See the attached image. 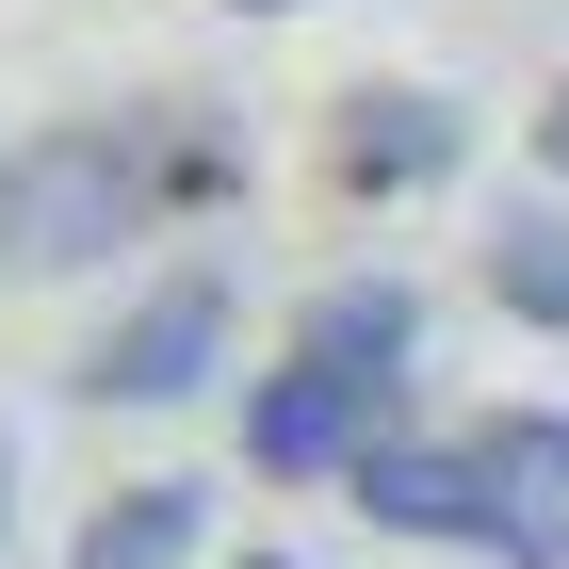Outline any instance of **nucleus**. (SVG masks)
Listing matches in <instances>:
<instances>
[{
	"instance_id": "obj_1",
	"label": "nucleus",
	"mask_w": 569,
	"mask_h": 569,
	"mask_svg": "<svg viewBox=\"0 0 569 569\" xmlns=\"http://www.w3.org/2000/svg\"><path fill=\"white\" fill-rule=\"evenodd\" d=\"M179 196H228V131H196V114H82V131H33L17 163H0V261H114V244H147V228L179 212Z\"/></svg>"
},
{
	"instance_id": "obj_2",
	"label": "nucleus",
	"mask_w": 569,
	"mask_h": 569,
	"mask_svg": "<svg viewBox=\"0 0 569 569\" xmlns=\"http://www.w3.org/2000/svg\"><path fill=\"white\" fill-rule=\"evenodd\" d=\"M407 358H423V309L391 277H342V293H309L293 358H277L261 391H244V472L309 488V472H358L407 407Z\"/></svg>"
},
{
	"instance_id": "obj_3",
	"label": "nucleus",
	"mask_w": 569,
	"mask_h": 569,
	"mask_svg": "<svg viewBox=\"0 0 569 569\" xmlns=\"http://www.w3.org/2000/svg\"><path fill=\"white\" fill-rule=\"evenodd\" d=\"M358 505L391 537L488 569H569V423H456V439H375L358 456Z\"/></svg>"
},
{
	"instance_id": "obj_4",
	"label": "nucleus",
	"mask_w": 569,
	"mask_h": 569,
	"mask_svg": "<svg viewBox=\"0 0 569 569\" xmlns=\"http://www.w3.org/2000/svg\"><path fill=\"white\" fill-rule=\"evenodd\" d=\"M212 342H228V293H212V277H163L147 309H114V326L82 342V407H163V391H196Z\"/></svg>"
},
{
	"instance_id": "obj_5",
	"label": "nucleus",
	"mask_w": 569,
	"mask_h": 569,
	"mask_svg": "<svg viewBox=\"0 0 569 569\" xmlns=\"http://www.w3.org/2000/svg\"><path fill=\"white\" fill-rule=\"evenodd\" d=\"M456 98H407V82H375V98H342V179L358 196H423V179H456Z\"/></svg>"
},
{
	"instance_id": "obj_6",
	"label": "nucleus",
	"mask_w": 569,
	"mask_h": 569,
	"mask_svg": "<svg viewBox=\"0 0 569 569\" xmlns=\"http://www.w3.org/2000/svg\"><path fill=\"white\" fill-rule=\"evenodd\" d=\"M196 537H212V488H114L66 569H196Z\"/></svg>"
},
{
	"instance_id": "obj_7",
	"label": "nucleus",
	"mask_w": 569,
	"mask_h": 569,
	"mask_svg": "<svg viewBox=\"0 0 569 569\" xmlns=\"http://www.w3.org/2000/svg\"><path fill=\"white\" fill-rule=\"evenodd\" d=\"M488 293L521 309V326H569V212H537V196H521V212L488 228Z\"/></svg>"
},
{
	"instance_id": "obj_8",
	"label": "nucleus",
	"mask_w": 569,
	"mask_h": 569,
	"mask_svg": "<svg viewBox=\"0 0 569 569\" xmlns=\"http://www.w3.org/2000/svg\"><path fill=\"white\" fill-rule=\"evenodd\" d=\"M537 163H553V179H569V82H553V98H537Z\"/></svg>"
},
{
	"instance_id": "obj_9",
	"label": "nucleus",
	"mask_w": 569,
	"mask_h": 569,
	"mask_svg": "<svg viewBox=\"0 0 569 569\" xmlns=\"http://www.w3.org/2000/svg\"><path fill=\"white\" fill-rule=\"evenodd\" d=\"M228 569H293V553H228Z\"/></svg>"
},
{
	"instance_id": "obj_10",
	"label": "nucleus",
	"mask_w": 569,
	"mask_h": 569,
	"mask_svg": "<svg viewBox=\"0 0 569 569\" xmlns=\"http://www.w3.org/2000/svg\"><path fill=\"white\" fill-rule=\"evenodd\" d=\"M244 17H293V0H244Z\"/></svg>"
}]
</instances>
